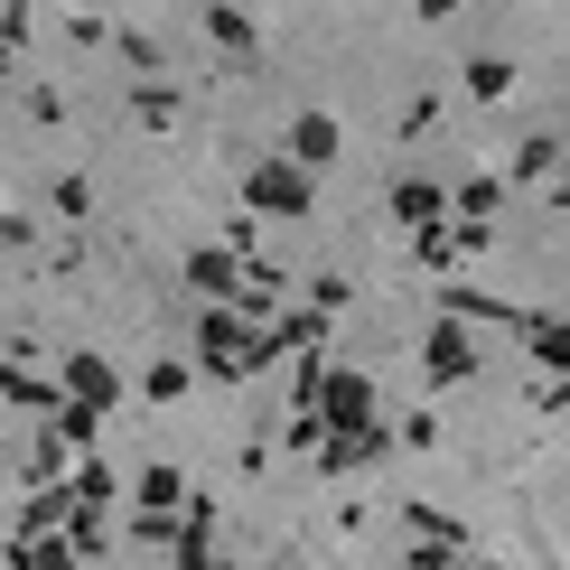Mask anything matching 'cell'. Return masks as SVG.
Returning <instances> with one entry per match:
<instances>
[{
  "label": "cell",
  "instance_id": "obj_1",
  "mask_svg": "<svg viewBox=\"0 0 570 570\" xmlns=\"http://www.w3.org/2000/svg\"><path fill=\"white\" fill-rule=\"evenodd\" d=\"M187 365H197L206 384H253L263 365H281V346H272L253 318H234L225 299H206V318H197V355H187Z\"/></svg>",
  "mask_w": 570,
  "mask_h": 570
},
{
  "label": "cell",
  "instance_id": "obj_2",
  "mask_svg": "<svg viewBox=\"0 0 570 570\" xmlns=\"http://www.w3.org/2000/svg\"><path fill=\"white\" fill-rule=\"evenodd\" d=\"M308 206H318V169H299V159H253V169H244V216L299 225Z\"/></svg>",
  "mask_w": 570,
  "mask_h": 570
},
{
  "label": "cell",
  "instance_id": "obj_3",
  "mask_svg": "<svg viewBox=\"0 0 570 570\" xmlns=\"http://www.w3.org/2000/svg\"><path fill=\"white\" fill-rule=\"evenodd\" d=\"M318 431H355V421H374L384 412V393H374V374H355V365H327L318 384H308V402H299Z\"/></svg>",
  "mask_w": 570,
  "mask_h": 570
},
{
  "label": "cell",
  "instance_id": "obj_4",
  "mask_svg": "<svg viewBox=\"0 0 570 570\" xmlns=\"http://www.w3.org/2000/svg\"><path fill=\"white\" fill-rule=\"evenodd\" d=\"M421 374H431L440 393H459V384H478V337H468L459 318H440L431 337H421Z\"/></svg>",
  "mask_w": 570,
  "mask_h": 570
},
{
  "label": "cell",
  "instance_id": "obj_5",
  "mask_svg": "<svg viewBox=\"0 0 570 570\" xmlns=\"http://www.w3.org/2000/svg\"><path fill=\"white\" fill-rule=\"evenodd\" d=\"M57 393H66V402H94V412H122V374H112L94 346H76V355L57 365Z\"/></svg>",
  "mask_w": 570,
  "mask_h": 570
},
{
  "label": "cell",
  "instance_id": "obj_6",
  "mask_svg": "<svg viewBox=\"0 0 570 570\" xmlns=\"http://www.w3.org/2000/svg\"><path fill=\"white\" fill-rule=\"evenodd\" d=\"M57 374H38L29 365V355H0V412H29V421H47V412H57Z\"/></svg>",
  "mask_w": 570,
  "mask_h": 570
},
{
  "label": "cell",
  "instance_id": "obj_7",
  "mask_svg": "<svg viewBox=\"0 0 570 570\" xmlns=\"http://www.w3.org/2000/svg\"><path fill=\"white\" fill-rule=\"evenodd\" d=\"M440 318H459V327H514V299H495V291H478V281H459V272H440Z\"/></svg>",
  "mask_w": 570,
  "mask_h": 570
},
{
  "label": "cell",
  "instance_id": "obj_8",
  "mask_svg": "<svg viewBox=\"0 0 570 570\" xmlns=\"http://www.w3.org/2000/svg\"><path fill=\"white\" fill-rule=\"evenodd\" d=\"M57 487H66V505H94V514H104L112 495H122V468H112L104 449H76V459H66V478H57Z\"/></svg>",
  "mask_w": 570,
  "mask_h": 570
},
{
  "label": "cell",
  "instance_id": "obj_9",
  "mask_svg": "<svg viewBox=\"0 0 570 570\" xmlns=\"http://www.w3.org/2000/svg\"><path fill=\"white\" fill-rule=\"evenodd\" d=\"M178 272H187V291H197V299H234V281H244V253H225V244H197Z\"/></svg>",
  "mask_w": 570,
  "mask_h": 570
},
{
  "label": "cell",
  "instance_id": "obj_10",
  "mask_svg": "<svg viewBox=\"0 0 570 570\" xmlns=\"http://www.w3.org/2000/svg\"><path fill=\"white\" fill-rule=\"evenodd\" d=\"M514 337L533 346L542 374H561V355H570V318H561V308H514Z\"/></svg>",
  "mask_w": 570,
  "mask_h": 570
},
{
  "label": "cell",
  "instance_id": "obj_11",
  "mask_svg": "<svg viewBox=\"0 0 570 570\" xmlns=\"http://www.w3.org/2000/svg\"><path fill=\"white\" fill-rule=\"evenodd\" d=\"M561 178V131L542 122V131H524L514 140V169H505V187H552Z\"/></svg>",
  "mask_w": 570,
  "mask_h": 570
},
{
  "label": "cell",
  "instance_id": "obj_12",
  "mask_svg": "<svg viewBox=\"0 0 570 570\" xmlns=\"http://www.w3.org/2000/svg\"><path fill=\"white\" fill-rule=\"evenodd\" d=\"M122 495H131L140 514H178V495H187V468H178V459H150L140 478H122Z\"/></svg>",
  "mask_w": 570,
  "mask_h": 570
},
{
  "label": "cell",
  "instance_id": "obj_13",
  "mask_svg": "<svg viewBox=\"0 0 570 570\" xmlns=\"http://www.w3.org/2000/svg\"><path fill=\"white\" fill-rule=\"evenodd\" d=\"M337 150H346L337 112H299V122H291V150H281V159H299V169H327Z\"/></svg>",
  "mask_w": 570,
  "mask_h": 570
},
{
  "label": "cell",
  "instance_id": "obj_14",
  "mask_svg": "<svg viewBox=\"0 0 570 570\" xmlns=\"http://www.w3.org/2000/svg\"><path fill=\"white\" fill-rule=\"evenodd\" d=\"M449 216V187L440 178H393V225L412 234V225H440Z\"/></svg>",
  "mask_w": 570,
  "mask_h": 570
},
{
  "label": "cell",
  "instance_id": "obj_15",
  "mask_svg": "<svg viewBox=\"0 0 570 570\" xmlns=\"http://www.w3.org/2000/svg\"><path fill=\"white\" fill-rule=\"evenodd\" d=\"M505 206V169H468V178H449V216H495Z\"/></svg>",
  "mask_w": 570,
  "mask_h": 570
},
{
  "label": "cell",
  "instance_id": "obj_16",
  "mask_svg": "<svg viewBox=\"0 0 570 570\" xmlns=\"http://www.w3.org/2000/svg\"><path fill=\"white\" fill-rule=\"evenodd\" d=\"M57 524H66V487H29V495H19V514H10V542L57 533Z\"/></svg>",
  "mask_w": 570,
  "mask_h": 570
},
{
  "label": "cell",
  "instance_id": "obj_17",
  "mask_svg": "<svg viewBox=\"0 0 570 570\" xmlns=\"http://www.w3.org/2000/svg\"><path fill=\"white\" fill-rule=\"evenodd\" d=\"M402 533H412V542H449V552H468V524H459V514H440V505H421V495L402 505Z\"/></svg>",
  "mask_w": 570,
  "mask_h": 570
},
{
  "label": "cell",
  "instance_id": "obj_18",
  "mask_svg": "<svg viewBox=\"0 0 570 570\" xmlns=\"http://www.w3.org/2000/svg\"><path fill=\"white\" fill-rule=\"evenodd\" d=\"M66 552H76V561H104L112 552V524H104V514H94V505H66Z\"/></svg>",
  "mask_w": 570,
  "mask_h": 570
},
{
  "label": "cell",
  "instance_id": "obj_19",
  "mask_svg": "<svg viewBox=\"0 0 570 570\" xmlns=\"http://www.w3.org/2000/svg\"><path fill=\"white\" fill-rule=\"evenodd\" d=\"M140 393H150L159 412H169V402H187V393H197V365H187V355H159V365L140 374Z\"/></svg>",
  "mask_w": 570,
  "mask_h": 570
},
{
  "label": "cell",
  "instance_id": "obj_20",
  "mask_svg": "<svg viewBox=\"0 0 570 570\" xmlns=\"http://www.w3.org/2000/svg\"><path fill=\"white\" fill-rule=\"evenodd\" d=\"M206 38H216L225 57H253V38H263V29H253V19L234 10V0H206Z\"/></svg>",
  "mask_w": 570,
  "mask_h": 570
},
{
  "label": "cell",
  "instance_id": "obj_21",
  "mask_svg": "<svg viewBox=\"0 0 570 570\" xmlns=\"http://www.w3.org/2000/svg\"><path fill=\"white\" fill-rule=\"evenodd\" d=\"M412 263L431 272V281L459 272V234H449V216H440V225H412Z\"/></svg>",
  "mask_w": 570,
  "mask_h": 570
},
{
  "label": "cell",
  "instance_id": "obj_22",
  "mask_svg": "<svg viewBox=\"0 0 570 570\" xmlns=\"http://www.w3.org/2000/svg\"><path fill=\"white\" fill-rule=\"evenodd\" d=\"M10 570H85V561L66 552V533H29V542H10Z\"/></svg>",
  "mask_w": 570,
  "mask_h": 570
},
{
  "label": "cell",
  "instance_id": "obj_23",
  "mask_svg": "<svg viewBox=\"0 0 570 570\" xmlns=\"http://www.w3.org/2000/svg\"><path fill=\"white\" fill-rule=\"evenodd\" d=\"M131 122H150V131H169V122H178V85H159V76H140V85H131Z\"/></svg>",
  "mask_w": 570,
  "mask_h": 570
},
{
  "label": "cell",
  "instance_id": "obj_24",
  "mask_svg": "<svg viewBox=\"0 0 570 570\" xmlns=\"http://www.w3.org/2000/svg\"><path fill=\"white\" fill-rule=\"evenodd\" d=\"M505 94H514V66H505V57H478V66H468V104H505Z\"/></svg>",
  "mask_w": 570,
  "mask_h": 570
},
{
  "label": "cell",
  "instance_id": "obj_25",
  "mask_svg": "<svg viewBox=\"0 0 570 570\" xmlns=\"http://www.w3.org/2000/svg\"><path fill=\"white\" fill-rule=\"evenodd\" d=\"M66 459H76V449H66L57 431H38V449H29V487H57V478H66Z\"/></svg>",
  "mask_w": 570,
  "mask_h": 570
},
{
  "label": "cell",
  "instance_id": "obj_26",
  "mask_svg": "<svg viewBox=\"0 0 570 570\" xmlns=\"http://www.w3.org/2000/svg\"><path fill=\"white\" fill-rule=\"evenodd\" d=\"M440 112H449L440 94H412V104L393 112V131H402V140H421V131H440Z\"/></svg>",
  "mask_w": 570,
  "mask_h": 570
},
{
  "label": "cell",
  "instance_id": "obj_27",
  "mask_svg": "<svg viewBox=\"0 0 570 570\" xmlns=\"http://www.w3.org/2000/svg\"><path fill=\"white\" fill-rule=\"evenodd\" d=\"M299 299H308V308H327V318H337V308L355 299V281H346V272H308V291H299Z\"/></svg>",
  "mask_w": 570,
  "mask_h": 570
},
{
  "label": "cell",
  "instance_id": "obj_28",
  "mask_svg": "<svg viewBox=\"0 0 570 570\" xmlns=\"http://www.w3.org/2000/svg\"><path fill=\"white\" fill-rule=\"evenodd\" d=\"M112 47H122V57L140 66V76H159V66H169V47H159L150 29H122V38H112Z\"/></svg>",
  "mask_w": 570,
  "mask_h": 570
},
{
  "label": "cell",
  "instance_id": "obj_29",
  "mask_svg": "<svg viewBox=\"0 0 570 570\" xmlns=\"http://www.w3.org/2000/svg\"><path fill=\"white\" fill-rule=\"evenodd\" d=\"M57 216H94V178H85V169L57 178Z\"/></svg>",
  "mask_w": 570,
  "mask_h": 570
},
{
  "label": "cell",
  "instance_id": "obj_30",
  "mask_svg": "<svg viewBox=\"0 0 570 570\" xmlns=\"http://www.w3.org/2000/svg\"><path fill=\"white\" fill-rule=\"evenodd\" d=\"M29 122H38V131L66 122V94H57V85H29Z\"/></svg>",
  "mask_w": 570,
  "mask_h": 570
},
{
  "label": "cell",
  "instance_id": "obj_31",
  "mask_svg": "<svg viewBox=\"0 0 570 570\" xmlns=\"http://www.w3.org/2000/svg\"><path fill=\"white\" fill-rule=\"evenodd\" d=\"M393 449H440V412H412V421L393 431Z\"/></svg>",
  "mask_w": 570,
  "mask_h": 570
},
{
  "label": "cell",
  "instance_id": "obj_32",
  "mask_svg": "<svg viewBox=\"0 0 570 570\" xmlns=\"http://www.w3.org/2000/svg\"><path fill=\"white\" fill-rule=\"evenodd\" d=\"M169 570H234V561L216 552V542H178V552H169Z\"/></svg>",
  "mask_w": 570,
  "mask_h": 570
},
{
  "label": "cell",
  "instance_id": "obj_33",
  "mask_svg": "<svg viewBox=\"0 0 570 570\" xmlns=\"http://www.w3.org/2000/svg\"><path fill=\"white\" fill-rule=\"evenodd\" d=\"M131 542L140 552H169V514H131Z\"/></svg>",
  "mask_w": 570,
  "mask_h": 570
},
{
  "label": "cell",
  "instance_id": "obj_34",
  "mask_svg": "<svg viewBox=\"0 0 570 570\" xmlns=\"http://www.w3.org/2000/svg\"><path fill=\"white\" fill-rule=\"evenodd\" d=\"M393 570H449V542H412V552H402Z\"/></svg>",
  "mask_w": 570,
  "mask_h": 570
},
{
  "label": "cell",
  "instance_id": "obj_35",
  "mask_svg": "<svg viewBox=\"0 0 570 570\" xmlns=\"http://www.w3.org/2000/svg\"><path fill=\"white\" fill-rule=\"evenodd\" d=\"M29 234H38V225L19 216V206H0V244H29Z\"/></svg>",
  "mask_w": 570,
  "mask_h": 570
},
{
  "label": "cell",
  "instance_id": "obj_36",
  "mask_svg": "<svg viewBox=\"0 0 570 570\" xmlns=\"http://www.w3.org/2000/svg\"><path fill=\"white\" fill-rule=\"evenodd\" d=\"M412 10H421V19H459L468 0H412Z\"/></svg>",
  "mask_w": 570,
  "mask_h": 570
},
{
  "label": "cell",
  "instance_id": "obj_37",
  "mask_svg": "<svg viewBox=\"0 0 570 570\" xmlns=\"http://www.w3.org/2000/svg\"><path fill=\"white\" fill-rule=\"evenodd\" d=\"M449 570H505V561H478V552H449Z\"/></svg>",
  "mask_w": 570,
  "mask_h": 570
},
{
  "label": "cell",
  "instance_id": "obj_38",
  "mask_svg": "<svg viewBox=\"0 0 570 570\" xmlns=\"http://www.w3.org/2000/svg\"><path fill=\"white\" fill-rule=\"evenodd\" d=\"M10 66H19V47H10V38H0V76H10Z\"/></svg>",
  "mask_w": 570,
  "mask_h": 570
},
{
  "label": "cell",
  "instance_id": "obj_39",
  "mask_svg": "<svg viewBox=\"0 0 570 570\" xmlns=\"http://www.w3.org/2000/svg\"><path fill=\"white\" fill-rule=\"evenodd\" d=\"M0 10H29V0H0Z\"/></svg>",
  "mask_w": 570,
  "mask_h": 570
}]
</instances>
